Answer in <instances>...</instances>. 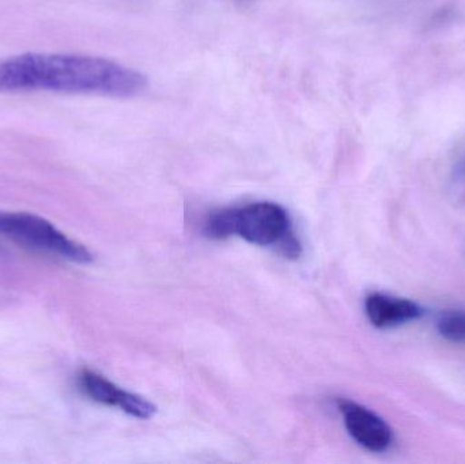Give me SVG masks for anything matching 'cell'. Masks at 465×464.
<instances>
[{"instance_id": "cell-1", "label": "cell", "mask_w": 465, "mask_h": 464, "mask_svg": "<svg viewBox=\"0 0 465 464\" xmlns=\"http://www.w3.org/2000/svg\"><path fill=\"white\" fill-rule=\"evenodd\" d=\"M147 76L105 57L73 54H16L0 60V93H63L133 98L146 92Z\"/></svg>"}, {"instance_id": "cell-2", "label": "cell", "mask_w": 465, "mask_h": 464, "mask_svg": "<svg viewBox=\"0 0 465 464\" xmlns=\"http://www.w3.org/2000/svg\"><path fill=\"white\" fill-rule=\"evenodd\" d=\"M0 234L74 263L89 264L93 262L92 252L84 245L68 239L54 223L38 215L0 212Z\"/></svg>"}, {"instance_id": "cell-3", "label": "cell", "mask_w": 465, "mask_h": 464, "mask_svg": "<svg viewBox=\"0 0 465 464\" xmlns=\"http://www.w3.org/2000/svg\"><path fill=\"white\" fill-rule=\"evenodd\" d=\"M292 232L289 214L283 207L271 202H257L235 207V236L260 247H276Z\"/></svg>"}, {"instance_id": "cell-4", "label": "cell", "mask_w": 465, "mask_h": 464, "mask_svg": "<svg viewBox=\"0 0 465 464\" xmlns=\"http://www.w3.org/2000/svg\"><path fill=\"white\" fill-rule=\"evenodd\" d=\"M339 409L343 414L347 432L363 449L384 452L392 446V429L381 417L351 400H341Z\"/></svg>"}, {"instance_id": "cell-5", "label": "cell", "mask_w": 465, "mask_h": 464, "mask_svg": "<svg viewBox=\"0 0 465 464\" xmlns=\"http://www.w3.org/2000/svg\"><path fill=\"white\" fill-rule=\"evenodd\" d=\"M366 315L377 329H391L422 316V308L406 299L374 293L366 299Z\"/></svg>"}, {"instance_id": "cell-6", "label": "cell", "mask_w": 465, "mask_h": 464, "mask_svg": "<svg viewBox=\"0 0 465 464\" xmlns=\"http://www.w3.org/2000/svg\"><path fill=\"white\" fill-rule=\"evenodd\" d=\"M79 384L87 397L92 398L95 402L106 406H119L122 400L123 390L114 386L112 381L106 380L104 376L92 370H84L79 376Z\"/></svg>"}, {"instance_id": "cell-7", "label": "cell", "mask_w": 465, "mask_h": 464, "mask_svg": "<svg viewBox=\"0 0 465 464\" xmlns=\"http://www.w3.org/2000/svg\"><path fill=\"white\" fill-rule=\"evenodd\" d=\"M235 207L213 212L204 223V232L207 236L215 240L229 239L235 236Z\"/></svg>"}, {"instance_id": "cell-8", "label": "cell", "mask_w": 465, "mask_h": 464, "mask_svg": "<svg viewBox=\"0 0 465 464\" xmlns=\"http://www.w3.org/2000/svg\"><path fill=\"white\" fill-rule=\"evenodd\" d=\"M437 330L445 340L455 343H465L464 311H447L437 321Z\"/></svg>"}, {"instance_id": "cell-9", "label": "cell", "mask_w": 465, "mask_h": 464, "mask_svg": "<svg viewBox=\"0 0 465 464\" xmlns=\"http://www.w3.org/2000/svg\"><path fill=\"white\" fill-rule=\"evenodd\" d=\"M124 413L130 416L136 417L141 420H150L157 414V406L153 405L149 400L139 395L131 394V392H123L122 400H120L119 406Z\"/></svg>"}, {"instance_id": "cell-10", "label": "cell", "mask_w": 465, "mask_h": 464, "mask_svg": "<svg viewBox=\"0 0 465 464\" xmlns=\"http://www.w3.org/2000/svg\"><path fill=\"white\" fill-rule=\"evenodd\" d=\"M276 248H278L279 252H281L284 258L289 259H298L301 256V252H302L300 240L295 237L292 231L289 232V233L276 244Z\"/></svg>"}, {"instance_id": "cell-11", "label": "cell", "mask_w": 465, "mask_h": 464, "mask_svg": "<svg viewBox=\"0 0 465 464\" xmlns=\"http://www.w3.org/2000/svg\"><path fill=\"white\" fill-rule=\"evenodd\" d=\"M453 174H455V179L458 180V182L465 183V153L461 155L458 163H456Z\"/></svg>"}, {"instance_id": "cell-12", "label": "cell", "mask_w": 465, "mask_h": 464, "mask_svg": "<svg viewBox=\"0 0 465 464\" xmlns=\"http://www.w3.org/2000/svg\"><path fill=\"white\" fill-rule=\"evenodd\" d=\"M238 2H248V0H238Z\"/></svg>"}]
</instances>
